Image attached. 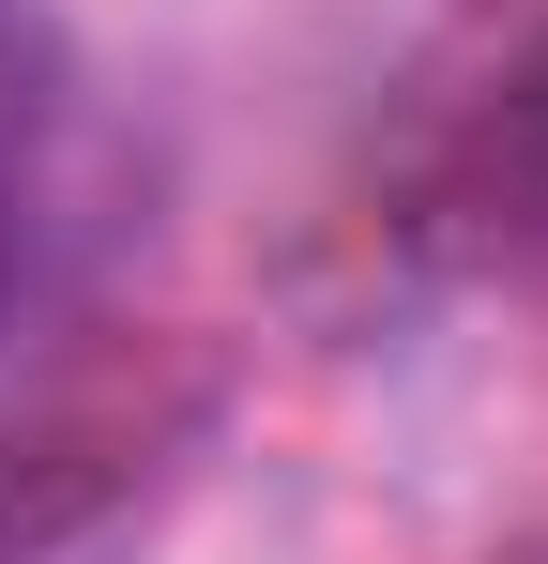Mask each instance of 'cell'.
I'll list each match as a JSON object with an SVG mask.
<instances>
[{
    "instance_id": "obj_1",
    "label": "cell",
    "mask_w": 548,
    "mask_h": 564,
    "mask_svg": "<svg viewBox=\"0 0 548 564\" xmlns=\"http://www.w3.org/2000/svg\"><path fill=\"white\" fill-rule=\"evenodd\" d=\"M46 138H62V93L31 77V31L0 15V305H15L31 245H46Z\"/></svg>"
},
{
    "instance_id": "obj_2",
    "label": "cell",
    "mask_w": 548,
    "mask_h": 564,
    "mask_svg": "<svg viewBox=\"0 0 548 564\" xmlns=\"http://www.w3.org/2000/svg\"><path fill=\"white\" fill-rule=\"evenodd\" d=\"M62 519H77V488H46V473H0V564H31Z\"/></svg>"
}]
</instances>
